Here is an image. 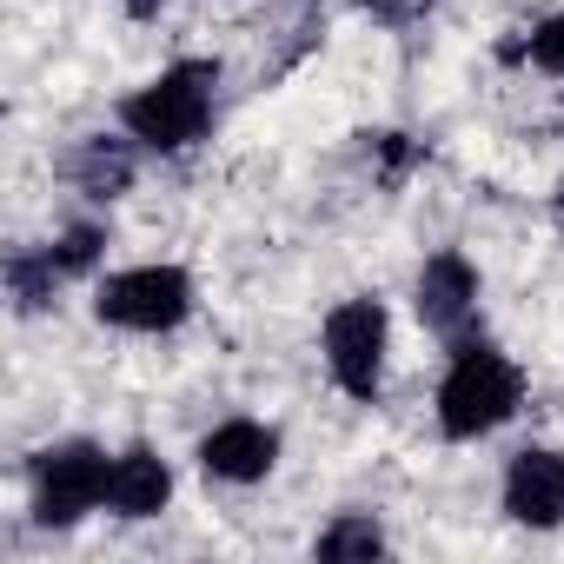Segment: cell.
Instances as JSON below:
<instances>
[{
  "instance_id": "6da1fadb",
  "label": "cell",
  "mask_w": 564,
  "mask_h": 564,
  "mask_svg": "<svg viewBox=\"0 0 564 564\" xmlns=\"http://www.w3.org/2000/svg\"><path fill=\"white\" fill-rule=\"evenodd\" d=\"M226 113V67L213 54H180L160 74H147L133 94H120L113 120L147 147V160H180L213 140Z\"/></svg>"
},
{
  "instance_id": "7a4b0ae2",
  "label": "cell",
  "mask_w": 564,
  "mask_h": 564,
  "mask_svg": "<svg viewBox=\"0 0 564 564\" xmlns=\"http://www.w3.org/2000/svg\"><path fill=\"white\" fill-rule=\"evenodd\" d=\"M524 399H531L524 366L498 339L471 333V339L445 346V372L432 386V425L445 445H478V438H498L524 412Z\"/></svg>"
},
{
  "instance_id": "3957f363",
  "label": "cell",
  "mask_w": 564,
  "mask_h": 564,
  "mask_svg": "<svg viewBox=\"0 0 564 564\" xmlns=\"http://www.w3.org/2000/svg\"><path fill=\"white\" fill-rule=\"evenodd\" d=\"M94 319L107 333H127V339H173L193 313H199V279L180 265V259H140V265H113L100 272L94 286Z\"/></svg>"
},
{
  "instance_id": "277c9868",
  "label": "cell",
  "mask_w": 564,
  "mask_h": 564,
  "mask_svg": "<svg viewBox=\"0 0 564 564\" xmlns=\"http://www.w3.org/2000/svg\"><path fill=\"white\" fill-rule=\"evenodd\" d=\"M107 485H113V445H100L87 432L47 438L28 458V518L54 538L80 531L87 518L107 511Z\"/></svg>"
},
{
  "instance_id": "5b68a950",
  "label": "cell",
  "mask_w": 564,
  "mask_h": 564,
  "mask_svg": "<svg viewBox=\"0 0 564 564\" xmlns=\"http://www.w3.org/2000/svg\"><path fill=\"white\" fill-rule=\"evenodd\" d=\"M319 366L339 399L379 405L386 372H392V306L379 293H346L319 319Z\"/></svg>"
},
{
  "instance_id": "8992f818",
  "label": "cell",
  "mask_w": 564,
  "mask_h": 564,
  "mask_svg": "<svg viewBox=\"0 0 564 564\" xmlns=\"http://www.w3.org/2000/svg\"><path fill=\"white\" fill-rule=\"evenodd\" d=\"M412 319L438 346H458V339L485 333V272H478L471 252L438 246V252L419 259V272H412Z\"/></svg>"
},
{
  "instance_id": "52a82bcc",
  "label": "cell",
  "mask_w": 564,
  "mask_h": 564,
  "mask_svg": "<svg viewBox=\"0 0 564 564\" xmlns=\"http://www.w3.org/2000/svg\"><path fill=\"white\" fill-rule=\"evenodd\" d=\"M279 458H286V438H279L272 419H252V412L213 419V425L199 432V445H193L199 478L219 485V491H252V485H265V478L279 471Z\"/></svg>"
},
{
  "instance_id": "ba28073f",
  "label": "cell",
  "mask_w": 564,
  "mask_h": 564,
  "mask_svg": "<svg viewBox=\"0 0 564 564\" xmlns=\"http://www.w3.org/2000/svg\"><path fill=\"white\" fill-rule=\"evenodd\" d=\"M498 511L531 538L564 531V445H518L498 471Z\"/></svg>"
},
{
  "instance_id": "9c48e42d",
  "label": "cell",
  "mask_w": 564,
  "mask_h": 564,
  "mask_svg": "<svg viewBox=\"0 0 564 564\" xmlns=\"http://www.w3.org/2000/svg\"><path fill=\"white\" fill-rule=\"evenodd\" d=\"M140 160H147V147H140L127 127H113V133H80V140H67L61 160H54V173H61V186H67L80 206H113V199L133 193Z\"/></svg>"
},
{
  "instance_id": "30bf717a",
  "label": "cell",
  "mask_w": 564,
  "mask_h": 564,
  "mask_svg": "<svg viewBox=\"0 0 564 564\" xmlns=\"http://www.w3.org/2000/svg\"><path fill=\"white\" fill-rule=\"evenodd\" d=\"M173 491H180V471H173V458L153 438L113 445V485H107V518L113 524H153V518H166Z\"/></svg>"
},
{
  "instance_id": "8fae6325",
  "label": "cell",
  "mask_w": 564,
  "mask_h": 564,
  "mask_svg": "<svg viewBox=\"0 0 564 564\" xmlns=\"http://www.w3.org/2000/svg\"><path fill=\"white\" fill-rule=\"evenodd\" d=\"M0 279H8V306H14V319L54 313V300H61V286H67L47 246H14L8 265H0Z\"/></svg>"
},
{
  "instance_id": "7c38bea8",
  "label": "cell",
  "mask_w": 564,
  "mask_h": 564,
  "mask_svg": "<svg viewBox=\"0 0 564 564\" xmlns=\"http://www.w3.org/2000/svg\"><path fill=\"white\" fill-rule=\"evenodd\" d=\"M313 557L319 564H379V557H392V538H386L379 511H333L313 538Z\"/></svg>"
},
{
  "instance_id": "4fadbf2b",
  "label": "cell",
  "mask_w": 564,
  "mask_h": 564,
  "mask_svg": "<svg viewBox=\"0 0 564 564\" xmlns=\"http://www.w3.org/2000/svg\"><path fill=\"white\" fill-rule=\"evenodd\" d=\"M107 246H113V226L100 213H80V219H67L47 239V252H54V265H61L67 286H94V279L107 272Z\"/></svg>"
},
{
  "instance_id": "5bb4252c",
  "label": "cell",
  "mask_w": 564,
  "mask_h": 564,
  "mask_svg": "<svg viewBox=\"0 0 564 564\" xmlns=\"http://www.w3.org/2000/svg\"><path fill=\"white\" fill-rule=\"evenodd\" d=\"M518 61H524L531 74H544V80H564V8H551V14H538V21L524 28Z\"/></svg>"
},
{
  "instance_id": "9a60e30c",
  "label": "cell",
  "mask_w": 564,
  "mask_h": 564,
  "mask_svg": "<svg viewBox=\"0 0 564 564\" xmlns=\"http://www.w3.org/2000/svg\"><path fill=\"white\" fill-rule=\"evenodd\" d=\"M359 14H372V21H392V28H405V21H419V14H432L438 0H352Z\"/></svg>"
},
{
  "instance_id": "2e32d148",
  "label": "cell",
  "mask_w": 564,
  "mask_h": 564,
  "mask_svg": "<svg viewBox=\"0 0 564 564\" xmlns=\"http://www.w3.org/2000/svg\"><path fill=\"white\" fill-rule=\"evenodd\" d=\"M166 8H173V0H120V14H127V21H140V28H147V21H160Z\"/></svg>"
}]
</instances>
